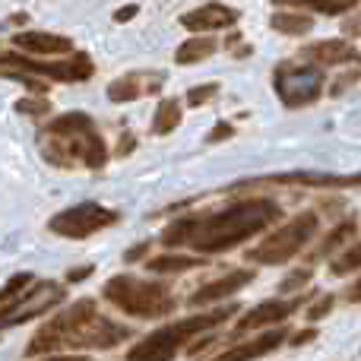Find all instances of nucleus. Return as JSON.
Masks as SVG:
<instances>
[{
	"label": "nucleus",
	"mask_w": 361,
	"mask_h": 361,
	"mask_svg": "<svg viewBox=\"0 0 361 361\" xmlns=\"http://www.w3.org/2000/svg\"><path fill=\"white\" fill-rule=\"evenodd\" d=\"M282 219V209L269 197H247L222 206L216 212L180 216L162 231V244L169 250H190V254H222L238 244L257 238L269 225Z\"/></svg>",
	"instance_id": "nucleus-1"
},
{
	"label": "nucleus",
	"mask_w": 361,
	"mask_h": 361,
	"mask_svg": "<svg viewBox=\"0 0 361 361\" xmlns=\"http://www.w3.org/2000/svg\"><path fill=\"white\" fill-rule=\"evenodd\" d=\"M124 339H130V326L108 320L92 298H80L67 311L38 326L35 336L25 345V355L35 358L61 349H114Z\"/></svg>",
	"instance_id": "nucleus-2"
},
{
	"label": "nucleus",
	"mask_w": 361,
	"mask_h": 361,
	"mask_svg": "<svg viewBox=\"0 0 361 361\" xmlns=\"http://www.w3.org/2000/svg\"><path fill=\"white\" fill-rule=\"evenodd\" d=\"M44 162H51L54 169H82L99 171L108 165V143L99 133L95 121L82 111H67L61 118L48 121L42 127L38 137Z\"/></svg>",
	"instance_id": "nucleus-3"
},
{
	"label": "nucleus",
	"mask_w": 361,
	"mask_h": 361,
	"mask_svg": "<svg viewBox=\"0 0 361 361\" xmlns=\"http://www.w3.org/2000/svg\"><path fill=\"white\" fill-rule=\"evenodd\" d=\"M231 314H238V305H222L209 314H193L187 320H175V324L159 326L149 336H143V343L127 352V361H175L190 339H197L200 333L219 326Z\"/></svg>",
	"instance_id": "nucleus-4"
},
{
	"label": "nucleus",
	"mask_w": 361,
	"mask_h": 361,
	"mask_svg": "<svg viewBox=\"0 0 361 361\" xmlns=\"http://www.w3.org/2000/svg\"><path fill=\"white\" fill-rule=\"evenodd\" d=\"M102 298L108 305H114L118 311H124L127 317H140V320H156V317H169L178 307V298L169 286L152 279H140L130 273H118L102 286Z\"/></svg>",
	"instance_id": "nucleus-5"
},
{
	"label": "nucleus",
	"mask_w": 361,
	"mask_h": 361,
	"mask_svg": "<svg viewBox=\"0 0 361 361\" xmlns=\"http://www.w3.org/2000/svg\"><path fill=\"white\" fill-rule=\"evenodd\" d=\"M320 228V219L314 212H298L295 219H288L286 225L267 235L257 247L247 250V260L250 263H263V267H279V263H288L295 254L305 250V244L317 235Z\"/></svg>",
	"instance_id": "nucleus-6"
},
{
	"label": "nucleus",
	"mask_w": 361,
	"mask_h": 361,
	"mask_svg": "<svg viewBox=\"0 0 361 361\" xmlns=\"http://www.w3.org/2000/svg\"><path fill=\"white\" fill-rule=\"evenodd\" d=\"M0 73L16 76L25 86H32L35 92H44V86H38L32 76H48V80H61V82H82L95 73L92 61L86 54H73L67 61H32V57H16V54H0Z\"/></svg>",
	"instance_id": "nucleus-7"
},
{
	"label": "nucleus",
	"mask_w": 361,
	"mask_h": 361,
	"mask_svg": "<svg viewBox=\"0 0 361 361\" xmlns=\"http://www.w3.org/2000/svg\"><path fill=\"white\" fill-rule=\"evenodd\" d=\"M324 70L320 63H279L273 73V89L286 108H307L324 95Z\"/></svg>",
	"instance_id": "nucleus-8"
},
{
	"label": "nucleus",
	"mask_w": 361,
	"mask_h": 361,
	"mask_svg": "<svg viewBox=\"0 0 361 361\" xmlns=\"http://www.w3.org/2000/svg\"><path fill=\"white\" fill-rule=\"evenodd\" d=\"M121 222L118 209H108L102 203H76L70 209L57 212L48 222V228L61 238H73V241H82V238H92L99 231L111 228V225Z\"/></svg>",
	"instance_id": "nucleus-9"
},
{
	"label": "nucleus",
	"mask_w": 361,
	"mask_h": 361,
	"mask_svg": "<svg viewBox=\"0 0 361 361\" xmlns=\"http://www.w3.org/2000/svg\"><path fill=\"white\" fill-rule=\"evenodd\" d=\"M63 301V286L61 282H32V288H25L19 298H13L10 305L0 307V330H10V326H19L25 320H35L42 314L54 311Z\"/></svg>",
	"instance_id": "nucleus-10"
},
{
	"label": "nucleus",
	"mask_w": 361,
	"mask_h": 361,
	"mask_svg": "<svg viewBox=\"0 0 361 361\" xmlns=\"http://www.w3.org/2000/svg\"><path fill=\"white\" fill-rule=\"evenodd\" d=\"M311 295H298V298H273V301H263V305L250 307L235 326V336H244V333H254V330H263V326H279L298 311Z\"/></svg>",
	"instance_id": "nucleus-11"
},
{
	"label": "nucleus",
	"mask_w": 361,
	"mask_h": 361,
	"mask_svg": "<svg viewBox=\"0 0 361 361\" xmlns=\"http://www.w3.org/2000/svg\"><path fill=\"white\" fill-rule=\"evenodd\" d=\"M254 269H228L225 276H219V279L206 282V286H200L197 292L190 295V307H206V305H219L222 298H228V295L241 292L244 286H250L254 282Z\"/></svg>",
	"instance_id": "nucleus-12"
},
{
	"label": "nucleus",
	"mask_w": 361,
	"mask_h": 361,
	"mask_svg": "<svg viewBox=\"0 0 361 361\" xmlns=\"http://www.w3.org/2000/svg\"><path fill=\"white\" fill-rule=\"evenodd\" d=\"M288 339V330L286 326H273V330H267L263 336H257V339H250V343H241V345H231V349H225V352H219L212 361H257V358H263V355H269V352H276L282 343Z\"/></svg>",
	"instance_id": "nucleus-13"
},
{
	"label": "nucleus",
	"mask_w": 361,
	"mask_h": 361,
	"mask_svg": "<svg viewBox=\"0 0 361 361\" xmlns=\"http://www.w3.org/2000/svg\"><path fill=\"white\" fill-rule=\"evenodd\" d=\"M235 23H238V10H231L225 4H206L180 16V25L190 32H216V29H228Z\"/></svg>",
	"instance_id": "nucleus-14"
},
{
	"label": "nucleus",
	"mask_w": 361,
	"mask_h": 361,
	"mask_svg": "<svg viewBox=\"0 0 361 361\" xmlns=\"http://www.w3.org/2000/svg\"><path fill=\"white\" fill-rule=\"evenodd\" d=\"M301 54L307 61L320 63V67H339V63H361V54L355 44L343 42V38H326V42H314L307 44Z\"/></svg>",
	"instance_id": "nucleus-15"
},
{
	"label": "nucleus",
	"mask_w": 361,
	"mask_h": 361,
	"mask_svg": "<svg viewBox=\"0 0 361 361\" xmlns=\"http://www.w3.org/2000/svg\"><path fill=\"white\" fill-rule=\"evenodd\" d=\"M162 73H127L121 80H114L108 86V99L111 102H133L143 99V95H152L162 89Z\"/></svg>",
	"instance_id": "nucleus-16"
},
{
	"label": "nucleus",
	"mask_w": 361,
	"mask_h": 361,
	"mask_svg": "<svg viewBox=\"0 0 361 361\" xmlns=\"http://www.w3.org/2000/svg\"><path fill=\"white\" fill-rule=\"evenodd\" d=\"M13 44L19 51H29V54H42V57H54V54H70L73 42L67 35H54V32H16Z\"/></svg>",
	"instance_id": "nucleus-17"
},
{
	"label": "nucleus",
	"mask_w": 361,
	"mask_h": 361,
	"mask_svg": "<svg viewBox=\"0 0 361 361\" xmlns=\"http://www.w3.org/2000/svg\"><path fill=\"white\" fill-rule=\"evenodd\" d=\"M203 267V257L200 254H175V250H169V254H159L152 257L149 263H146V269L156 276H165V273H184V269H197Z\"/></svg>",
	"instance_id": "nucleus-18"
},
{
	"label": "nucleus",
	"mask_w": 361,
	"mask_h": 361,
	"mask_svg": "<svg viewBox=\"0 0 361 361\" xmlns=\"http://www.w3.org/2000/svg\"><path fill=\"white\" fill-rule=\"evenodd\" d=\"M279 6H307L314 13H324V16H343V13L355 10L361 0H276Z\"/></svg>",
	"instance_id": "nucleus-19"
},
{
	"label": "nucleus",
	"mask_w": 361,
	"mask_h": 361,
	"mask_svg": "<svg viewBox=\"0 0 361 361\" xmlns=\"http://www.w3.org/2000/svg\"><path fill=\"white\" fill-rule=\"evenodd\" d=\"M216 48L219 44L212 42V38H187V42L178 48L175 61L180 63V67H187V63H200V61H206V57L216 54Z\"/></svg>",
	"instance_id": "nucleus-20"
},
{
	"label": "nucleus",
	"mask_w": 361,
	"mask_h": 361,
	"mask_svg": "<svg viewBox=\"0 0 361 361\" xmlns=\"http://www.w3.org/2000/svg\"><path fill=\"white\" fill-rule=\"evenodd\" d=\"M178 124H180V102L178 99H165L162 105L156 108V118H152V133L169 137L171 130H178Z\"/></svg>",
	"instance_id": "nucleus-21"
},
{
	"label": "nucleus",
	"mask_w": 361,
	"mask_h": 361,
	"mask_svg": "<svg viewBox=\"0 0 361 361\" xmlns=\"http://www.w3.org/2000/svg\"><path fill=\"white\" fill-rule=\"evenodd\" d=\"M269 25L276 32H282V35H305V32L314 29V19L307 13H276L269 19Z\"/></svg>",
	"instance_id": "nucleus-22"
},
{
	"label": "nucleus",
	"mask_w": 361,
	"mask_h": 361,
	"mask_svg": "<svg viewBox=\"0 0 361 361\" xmlns=\"http://www.w3.org/2000/svg\"><path fill=\"white\" fill-rule=\"evenodd\" d=\"M352 238H355V222H339L336 228L330 231V235L324 238V244H320L317 250H314V257H330V254H336L343 244H352Z\"/></svg>",
	"instance_id": "nucleus-23"
},
{
	"label": "nucleus",
	"mask_w": 361,
	"mask_h": 361,
	"mask_svg": "<svg viewBox=\"0 0 361 361\" xmlns=\"http://www.w3.org/2000/svg\"><path fill=\"white\" fill-rule=\"evenodd\" d=\"M361 269V241L358 244H349L336 260L330 263V273L333 276H349V273H358Z\"/></svg>",
	"instance_id": "nucleus-24"
},
{
	"label": "nucleus",
	"mask_w": 361,
	"mask_h": 361,
	"mask_svg": "<svg viewBox=\"0 0 361 361\" xmlns=\"http://www.w3.org/2000/svg\"><path fill=\"white\" fill-rule=\"evenodd\" d=\"M35 282V276L32 273H16V276H10V279L4 282V288H0V305H10L13 298H19V295L25 292V288Z\"/></svg>",
	"instance_id": "nucleus-25"
},
{
	"label": "nucleus",
	"mask_w": 361,
	"mask_h": 361,
	"mask_svg": "<svg viewBox=\"0 0 361 361\" xmlns=\"http://www.w3.org/2000/svg\"><path fill=\"white\" fill-rule=\"evenodd\" d=\"M216 92H219V82H203V86H193L190 92H187V105L200 108V105H206V102H209Z\"/></svg>",
	"instance_id": "nucleus-26"
},
{
	"label": "nucleus",
	"mask_w": 361,
	"mask_h": 361,
	"mask_svg": "<svg viewBox=\"0 0 361 361\" xmlns=\"http://www.w3.org/2000/svg\"><path fill=\"white\" fill-rule=\"evenodd\" d=\"M16 111L19 114H35V118H42V114L51 111V105L44 99H23V102H16Z\"/></svg>",
	"instance_id": "nucleus-27"
},
{
	"label": "nucleus",
	"mask_w": 361,
	"mask_h": 361,
	"mask_svg": "<svg viewBox=\"0 0 361 361\" xmlns=\"http://www.w3.org/2000/svg\"><path fill=\"white\" fill-rule=\"evenodd\" d=\"M311 269H298V273H292L288 279H282V286H279V292L286 295V292H295V288H301V286H307L311 282Z\"/></svg>",
	"instance_id": "nucleus-28"
},
{
	"label": "nucleus",
	"mask_w": 361,
	"mask_h": 361,
	"mask_svg": "<svg viewBox=\"0 0 361 361\" xmlns=\"http://www.w3.org/2000/svg\"><path fill=\"white\" fill-rule=\"evenodd\" d=\"M330 311H333V295H324V298H320L317 305L307 311V320H320V317H326Z\"/></svg>",
	"instance_id": "nucleus-29"
},
{
	"label": "nucleus",
	"mask_w": 361,
	"mask_h": 361,
	"mask_svg": "<svg viewBox=\"0 0 361 361\" xmlns=\"http://www.w3.org/2000/svg\"><path fill=\"white\" fill-rule=\"evenodd\" d=\"M231 133H235V130H231V124H216V127L209 130V137H206V143H219V140H228Z\"/></svg>",
	"instance_id": "nucleus-30"
},
{
	"label": "nucleus",
	"mask_w": 361,
	"mask_h": 361,
	"mask_svg": "<svg viewBox=\"0 0 361 361\" xmlns=\"http://www.w3.org/2000/svg\"><path fill=\"white\" fill-rule=\"evenodd\" d=\"M92 269H95V267H76L73 273H67V282H82L86 276H92Z\"/></svg>",
	"instance_id": "nucleus-31"
},
{
	"label": "nucleus",
	"mask_w": 361,
	"mask_h": 361,
	"mask_svg": "<svg viewBox=\"0 0 361 361\" xmlns=\"http://www.w3.org/2000/svg\"><path fill=\"white\" fill-rule=\"evenodd\" d=\"M146 250H149V244H137V247H130V250L124 254V260H127V263L140 260V257H146Z\"/></svg>",
	"instance_id": "nucleus-32"
},
{
	"label": "nucleus",
	"mask_w": 361,
	"mask_h": 361,
	"mask_svg": "<svg viewBox=\"0 0 361 361\" xmlns=\"http://www.w3.org/2000/svg\"><path fill=\"white\" fill-rule=\"evenodd\" d=\"M314 336H317V330H301L292 336V345H305V343H311Z\"/></svg>",
	"instance_id": "nucleus-33"
},
{
	"label": "nucleus",
	"mask_w": 361,
	"mask_h": 361,
	"mask_svg": "<svg viewBox=\"0 0 361 361\" xmlns=\"http://www.w3.org/2000/svg\"><path fill=\"white\" fill-rule=\"evenodd\" d=\"M133 16H137V6H124V10H118V13H114V19H118V23H127V19H133Z\"/></svg>",
	"instance_id": "nucleus-34"
},
{
	"label": "nucleus",
	"mask_w": 361,
	"mask_h": 361,
	"mask_svg": "<svg viewBox=\"0 0 361 361\" xmlns=\"http://www.w3.org/2000/svg\"><path fill=\"white\" fill-rule=\"evenodd\" d=\"M345 298H349L352 301V305H361V279L355 282V286H352L349 288V292H345Z\"/></svg>",
	"instance_id": "nucleus-35"
},
{
	"label": "nucleus",
	"mask_w": 361,
	"mask_h": 361,
	"mask_svg": "<svg viewBox=\"0 0 361 361\" xmlns=\"http://www.w3.org/2000/svg\"><path fill=\"white\" fill-rule=\"evenodd\" d=\"M44 361H95L89 355H54V358H44Z\"/></svg>",
	"instance_id": "nucleus-36"
},
{
	"label": "nucleus",
	"mask_w": 361,
	"mask_h": 361,
	"mask_svg": "<svg viewBox=\"0 0 361 361\" xmlns=\"http://www.w3.org/2000/svg\"><path fill=\"white\" fill-rule=\"evenodd\" d=\"M121 143H124V146L118 149V156H127V152H133V137H130V133H124V140H121Z\"/></svg>",
	"instance_id": "nucleus-37"
}]
</instances>
